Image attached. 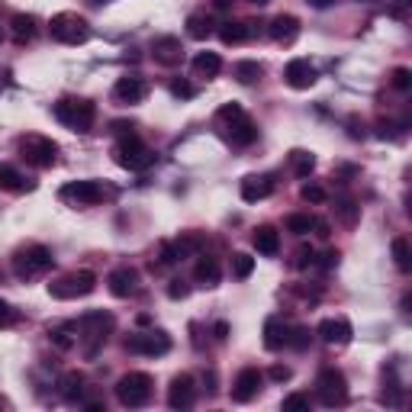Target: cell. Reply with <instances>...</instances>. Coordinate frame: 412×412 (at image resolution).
<instances>
[{
  "mask_svg": "<svg viewBox=\"0 0 412 412\" xmlns=\"http://www.w3.org/2000/svg\"><path fill=\"white\" fill-rule=\"evenodd\" d=\"M62 200L74 203V206H94L104 200V187L97 181H71L62 187Z\"/></svg>",
  "mask_w": 412,
  "mask_h": 412,
  "instance_id": "30bf717a",
  "label": "cell"
},
{
  "mask_svg": "<svg viewBox=\"0 0 412 412\" xmlns=\"http://www.w3.org/2000/svg\"><path fill=\"white\" fill-rule=\"evenodd\" d=\"M335 210H338V216H342L345 222L358 220V206H354V200H348V197H345V200H338V206H335Z\"/></svg>",
  "mask_w": 412,
  "mask_h": 412,
  "instance_id": "60d3db41",
  "label": "cell"
},
{
  "mask_svg": "<svg viewBox=\"0 0 412 412\" xmlns=\"http://www.w3.org/2000/svg\"><path fill=\"white\" fill-rule=\"evenodd\" d=\"M193 277L206 287H216L222 277V267H220V258H213V254H200L197 258V267H193Z\"/></svg>",
  "mask_w": 412,
  "mask_h": 412,
  "instance_id": "cb8c5ba5",
  "label": "cell"
},
{
  "mask_svg": "<svg viewBox=\"0 0 412 412\" xmlns=\"http://www.w3.org/2000/svg\"><path fill=\"white\" fill-rule=\"evenodd\" d=\"M74 329H81V332L88 335V338H94V345L100 348V342H106V335L113 329V316L110 313H104V309H94V313H84L81 316V322L74 325Z\"/></svg>",
  "mask_w": 412,
  "mask_h": 412,
  "instance_id": "7c38bea8",
  "label": "cell"
},
{
  "mask_svg": "<svg viewBox=\"0 0 412 412\" xmlns=\"http://www.w3.org/2000/svg\"><path fill=\"white\" fill-rule=\"evenodd\" d=\"M316 68L306 62V58H293V62L283 68V81H287L293 90H306V88H313L316 84Z\"/></svg>",
  "mask_w": 412,
  "mask_h": 412,
  "instance_id": "9a60e30c",
  "label": "cell"
},
{
  "mask_svg": "<svg viewBox=\"0 0 412 412\" xmlns=\"http://www.w3.org/2000/svg\"><path fill=\"white\" fill-rule=\"evenodd\" d=\"M290 167H293V174L297 177H309L313 174V167H316V155L306 149H293L290 151Z\"/></svg>",
  "mask_w": 412,
  "mask_h": 412,
  "instance_id": "83f0119b",
  "label": "cell"
},
{
  "mask_svg": "<svg viewBox=\"0 0 412 412\" xmlns=\"http://www.w3.org/2000/svg\"><path fill=\"white\" fill-rule=\"evenodd\" d=\"M17 322V309L10 306L7 299H0V329H3V325H13Z\"/></svg>",
  "mask_w": 412,
  "mask_h": 412,
  "instance_id": "ee69618b",
  "label": "cell"
},
{
  "mask_svg": "<svg viewBox=\"0 0 412 412\" xmlns=\"http://www.w3.org/2000/svg\"><path fill=\"white\" fill-rule=\"evenodd\" d=\"M19 151L35 167H52L55 158H58V145L52 139H45V135H23L19 139Z\"/></svg>",
  "mask_w": 412,
  "mask_h": 412,
  "instance_id": "52a82bcc",
  "label": "cell"
},
{
  "mask_svg": "<svg viewBox=\"0 0 412 412\" xmlns=\"http://www.w3.org/2000/svg\"><path fill=\"white\" fill-rule=\"evenodd\" d=\"M213 335H216L220 342H226V338H229V322H216V325H213Z\"/></svg>",
  "mask_w": 412,
  "mask_h": 412,
  "instance_id": "f907efd6",
  "label": "cell"
},
{
  "mask_svg": "<svg viewBox=\"0 0 412 412\" xmlns=\"http://www.w3.org/2000/svg\"><path fill=\"white\" fill-rule=\"evenodd\" d=\"M252 271H254V258H252V254H245V252L232 254V277H236V281H248Z\"/></svg>",
  "mask_w": 412,
  "mask_h": 412,
  "instance_id": "1f68e13d",
  "label": "cell"
},
{
  "mask_svg": "<svg viewBox=\"0 0 412 412\" xmlns=\"http://www.w3.org/2000/svg\"><path fill=\"white\" fill-rule=\"evenodd\" d=\"M264 68L261 62H238L236 65V78L242 81V84H254V81H261Z\"/></svg>",
  "mask_w": 412,
  "mask_h": 412,
  "instance_id": "e575fe53",
  "label": "cell"
},
{
  "mask_svg": "<svg viewBox=\"0 0 412 412\" xmlns=\"http://www.w3.org/2000/svg\"><path fill=\"white\" fill-rule=\"evenodd\" d=\"M126 351H132V354H149V358H161V354L171 351V338H167V332H155V329H151V332L126 338Z\"/></svg>",
  "mask_w": 412,
  "mask_h": 412,
  "instance_id": "9c48e42d",
  "label": "cell"
},
{
  "mask_svg": "<svg viewBox=\"0 0 412 412\" xmlns=\"http://www.w3.org/2000/svg\"><path fill=\"white\" fill-rule=\"evenodd\" d=\"M90 3H106V0H90Z\"/></svg>",
  "mask_w": 412,
  "mask_h": 412,
  "instance_id": "11a10c76",
  "label": "cell"
},
{
  "mask_svg": "<svg viewBox=\"0 0 412 412\" xmlns=\"http://www.w3.org/2000/svg\"><path fill=\"white\" fill-rule=\"evenodd\" d=\"M151 55H155L158 65L174 68V65L184 62V45H181V39H174V35H161V39H155V45H151Z\"/></svg>",
  "mask_w": 412,
  "mask_h": 412,
  "instance_id": "2e32d148",
  "label": "cell"
},
{
  "mask_svg": "<svg viewBox=\"0 0 412 412\" xmlns=\"http://www.w3.org/2000/svg\"><path fill=\"white\" fill-rule=\"evenodd\" d=\"M49 338H52V342L58 345V348H62V351L74 348V342H78V338L71 335V325H62V329H52V332H49Z\"/></svg>",
  "mask_w": 412,
  "mask_h": 412,
  "instance_id": "8d00e7d4",
  "label": "cell"
},
{
  "mask_svg": "<svg viewBox=\"0 0 412 412\" xmlns=\"http://www.w3.org/2000/svg\"><path fill=\"white\" fill-rule=\"evenodd\" d=\"M267 377H271L274 384H287V380L293 377V370H290L287 364H274V368H271V374H267Z\"/></svg>",
  "mask_w": 412,
  "mask_h": 412,
  "instance_id": "f6af8a7d",
  "label": "cell"
},
{
  "mask_svg": "<svg viewBox=\"0 0 412 412\" xmlns=\"http://www.w3.org/2000/svg\"><path fill=\"white\" fill-rule=\"evenodd\" d=\"M393 261H396L399 271H412V248H409V242H406L403 236L393 238Z\"/></svg>",
  "mask_w": 412,
  "mask_h": 412,
  "instance_id": "d6a6232c",
  "label": "cell"
},
{
  "mask_svg": "<svg viewBox=\"0 0 412 412\" xmlns=\"http://www.w3.org/2000/svg\"><path fill=\"white\" fill-rule=\"evenodd\" d=\"M49 33H52L55 42H65V45H81L90 39L88 19L78 17V13H58V17H52Z\"/></svg>",
  "mask_w": 412,
  "mask_h": 412,
  "instance_id": "277c9868",
  "label": "cell"
},
{
  "mask_svg": "<svg viewBox=\"0 0 412 412\" xmlns=\"http://www.w3.org/2000/svg\"><path fill=\"white\" fill-rule=\"evenodd\" d=\"M309 342H313V332H309L306 325H297V329H290V338H287L290 348L303 351V348H309Z\"/></svg>",
  "mask_w": 412,
  "mask_h": 412,
  "instance_id": "d590c367",
  "label": "cell"
},
{
  "mask_svg": "<svg viewBox=\"0 0 412 412\" xmlns=\"http://www.w3.org/2000/svg\"><path fill=\"white\" fill-rule=\"evenodd\" d=\"M274 190V181L271 177H264V174H252L242 181V200L245 203H258L264 200V197H271Z\"/></svg>",
  "mask_w": 412,
  "mask_h": 412,
  "instance_id": "7402d4cb",
  "label": "cell"
},
{
  "mask_svg": "<svg viewBox=\"0 0 412 412\" xmlns=\"http://www.w3.org/2000/svg\"><path fill=\"white\" fill-rule=\"evenodd\" d=\"M167 297H171V299H187V297H190V283L171 281V283H167Z\"/></svg>",
  "mask_w": 412,
  "mask_h": 412,
  "instance_id": "b9f144b4",
  "label": "cell"
},
{
  "mask_svg": "<svg viewBox=\"0 0 412 412\" xmlns=\"http://www.w3.org/2000/svg\"><path fill=\"white\" fill-rule=\"evenodd\" d=\"M309 406H313L309 393H290V396H283V409H309Z\"/></svg>",
  "mask_w": 412,
  "mask_h": 412,
  "instance_id": "74e56055",
  "label": "cell"
},
{
  "mask_svg": "<svg viewBox=\"0 0 412 412\" xmlns=\"http://www.w3.org/2000/svg\"><path fill=\"white\" fill-rule=\"evenodd\" d=\"M299 35V19L293 13H281V17L271 19V39L281 45H290Z\"/></svg>",
  "mask_w": 412,
  "mask_h": 412,
  "instance_id": "ffe728a7",
  "label": "cell"
},
{
  "mask_svg": "<svg viewBox=\"0 0 412 412\" xmlns=\"http://www.w3.org/2000/svg\"><path fill=\"white\" fill-rule=\"evenodd\" d=\"M52 264H55V258L45 245H29V248H23V252H17V258H13V267H17L19 277L42 274V271H49Z\"/></svg>",
  "mask_w": 412,
  "mask_h": 412,
  "instance_id": "ba28073f",
  "label": "cell"
},
{
  "mask_svg": "<svg viewBox=\"0 0 412 412\" xmlns=\"http://www.w3.org/2000/svg\"><path fill=\"white\" fill-rule=\"evenodd\" d=\"M390 84H393L396 90H409L412 88V71L409 68H396L393 78H390Z\"/></svg>",
  "mask_w": 412,
  "mask_h": 412,
  "instance_id": "ab89813d",
  "label": "cell"
},
{
  "mask_svg": "<svg viewBox=\"0 0 412 412\" xmlns=\"http://www.w3.org/2000/svg\"><path fill=\"white\" fill-rule=\"evenodd\" d=\"M316 393L322 406H342L348 399V380L338 368H322L316 380Z\"/></svg>",
  "mask_w": 412,
  "mask_h": 412,
  "instance_id": "8992f818",
  "label": "cell"
},
{
  "mask_svg": "<svg viewBox=\"0 0 412 412\" xmlns=\"http://www.w3.org/2000/svg\"><path fill=\"white\" fill-rule=\"evenodd\" d=\"M299 193H303V200H306V203H325V200H329L325 187H319V184H306Z\"/></svg>",
  "mask_w": 412,
  "mask_h": 412,
  "instance_id": "f35d334b",
  "label": "cell"
},
{
  "mask_svg": "<svg viewBox=\"0 0 412 412\" xmlns=\"http://www.w3.org/2000/svg\"><path fill=\"white\" fill-rule=\"evenodd\" d=\"M242 113H245V110H242V104H222L216 116H220V120H236V116H242Z\"/></svg>",
  "mask_w": 412,
  "mask_h": 412,
  "instance_id": "7dc6e473",
  "label": "cell"
},
{
  "mask_svg": "<svg viewBox=\"0 0 412 412\" xmlns=\"http://www.w3.org/2000/svg\"><path fill=\"white\" fill-rule=\"evenodd\" d=\"M338 258H342V254L335 252V248H332V252H325L322 254V267H325V271H329V267H335V264H338Z\"/></svg>",
  "mask_w": 412,
  "mask_h": 412,
  "instance_id": "681fc988",
  "label": "cell"
},
{
  "mask_svg": "<svg viewBox=\"0 0 412 412\" xmlns=\"http://www.w3.org/2000/svg\"><path fill=\"white\" fill-rule=\"evenodd\" d=\"M213 3H216V7H220V10H226L229 3H232V0H213Z\"/></svg>",
  "mask_w": 412,
  "mask_h": 412,
  "instance_id": "816d5d0a",
  "label": "cell"
},
{
  "mask_svg": "<svg viewBox=\"0 0 412 412\" xmlns=\"http://www.w3.org/2000/svg\"><path fill=\"white\" fill-rule=\"evenodd\" d=\"M0 190H29V184H26V177L19 174L17 167L3 165L0 167Z\"/></svg>",
  "mask_w": 412,
  "mask_h": 412,
  "instance_id": "4dcf8cb0",
  "label": "cell"
},
{
  "mask_svg": "<svg viewBox=\"0 0 412 412\" xmlns=\"http://www.w3.org/2000/svg\"><path fill=\"white\" fill-rule=\"evenodd\" d=\"M97 290V277L90 271H74V274H65L58 281L49 283V293L55 299H78V297H90Z\"/></svg>",
  "mask_w": 412,
  "mask_h": 412,
  "instance_id": "5b68a950",
  "label": "cell"
},
{
  "mask_svg": "<svg viewBox=\"0 0 412 412\" xmlns=\"http://www.w3.org/2000/svg\"><path fill=\"white\" fill-rule=\"evenodd\" d=\"M58 393H62V399H68V403H81V399H84V377H81L78 370L62 374V380H58Z\"/></svg>",
  "mask_w": 412,
  "mask_h": 412,
  "instance_id": "d4e9b609",
  "label": "cell"
},
{
  "mask_svg": "<svg viewBox=\"0 0 412 412\" xmlns=\"http://www.w3.org/2000/svg\"><path fill=\"white\" fill-rule=\"evenodd\" d=\"M113 97H116V104H126V106H132V104H142L145 97H149V84L142 78H120L116 81V88H113Z\"/></svg>",
  "mask_w": 412,
  "mask_h": 412,
  "instance_id": "e0dca14e",
  "label": "cell"
},
{
  "mask_svg": "<svg viewBox=\"0 0 412 412\" xmlns=\"http://www.w3.org/2000/svg\"><path fill=\"white\" fill-rule=\"evenodd\" d=\"M216 33H220V39L226 45H238V42H245L248 35H252V29H248V23H242V19H226Z\"/></svg>",
  "mask_w": 412,
  "mask_h": 412,
  "instance_id": "484cf974",
  "label": "cell"
},
{
  "mask_svg": "<svg viewBox=\"0 0 412 412\" xmlns=\"http://www.w3.org/2000/svg\"><path fill=\"white\" fill-rule=\"evenodd\" d=\"M252 245L258 254H267V258H271V254L281 252V236H277L274 226H258L252 236Z\"/></svg>",
  "mask_w": 412,
  "mask_h": 412,
  "instance_id": "603a6c76",
  "label": "cell"
},
{
  "mask_svg": "<svg viewBox=\"0 0 412 412\" xmlns=\"http://www.w3.org/2000/svg\"><path fill=\"white\" fill-rule=\"evenodd\" d=\"M106 287H110V293L120 299L132 297L135 290H139V271H132V267H116L110 277H106Z\"/></svg>",
  "mask_w": 412,
  "mask_h": 412,
  "instance_id": "ac0fdd59",
  "label": "cell"
},
{
  "mask_svg": "<svg viewBox=\"0 0 412 412\" xmlns=\"http://www.w3.org/2000/svg\"><path fill=\"white\" fill-rule=\"evenodd\" d=\"M171 94H174V97H184V100H190V97L197 94V88H193V84H187V81H171Z\"/></svg>",
  "mask_w": 412,
  "mask_h": 412,
  "instance_id": "7bdbcfd3",
  "label": "cell"
},
{
  "mask_svg": "<svg viewBox=\"0 0 412 412\" xmlns=\"http://www.w3.org/2000/svg\"><path fill=\"white\" fill-rule=\"evenodd\" d=\"M248 3H254V7H264V3H271V0H248Z\"/></svg>",
  "mask_w": 412,
  "mask_h": 412,
  "instance_id": "db71d44e",
  "label": "cell"
},
{
  "mask_svg": "<svg viewBox=\"0 0 412 412\" xmlns=\"http://www.w3.org/2000/svg\"><path fill=\"white\" fill-rule=\"evenodd\" d=\"M261 384H264V374L258 368H242L238 370L236 384H232V399L236 403H252L254 396L261 393Z\"/></svg>",
  "mask_w": 412,
  "mask_h": 412,
  "instance_id": "8fae6325",
  "label": "cell"
},
{
  "mask_svg": "<svg viewBox=\"0 0 412 412\" xmlns=\"http://www.w3.org/2000/svg\"><path fill=\"white\" fill-rule=\"evenodd\" d=\"M193 71H197L200 78H216L222 71V58L216 52H200L193 58Z\"/></svg>",
  "mask_w": 412,
  "mask_h": 412,
  "instance_id": "4316f807",
  "label": "cell"
},
{
  "mask_svg": "<svg viewBox=\"0 0 412 412\" xmlns=\"http://www.w3.org/2000/svg\"><path fill=\"white\" fill-rule=\"evenodd\" d=\"M10 26H13V39H17V42H29V39L35 35V17L17 13V17L10 19Z\"/></svg>",
  "mask_w": 412,
  "mask_h": 412,
  "instance_id": "f1b7e54d",
  "label": "cell"
},
{
  "mask_svg": "<svg viewBox=\"0 0 412 412\" xmlns=\"http://www.w3.org/2000/svg\"><path fill=\"white\" fill-rule=\"evenodd\" d=\"M193 396H197V386H193L190 374H177L167 386V406L171 409H190L193 406Z\"/></svg>",
  "mask_w": 412,
  "mask_h": 412,
  "instance_id": "5bb4252c",
  "label": "cell"
},
{
  "mask_svg": "<svg viewBox=\"0 0 412 412\" xmlns=\"http://www.w3.org/2000/svg\"><path fill=\"white\" fill-rule=\"evenodd\" d=\"M290 338V325L281 316H271L264 322V348L267 351H281Z\"/></svg>",
  "mask_w": 412,
  "mask_h": 412,
  "instance_id": "44dd1931",
  "label": "cell"
},
{
  "mask_svg": "<svg viewBox=\"0 0 412 412\" xmlns=\"http://www.w3.org/2000/svg\"><path fill=\"white\" fill-rule=\"evenodd\" d=\"M332 0H313V7H329Z\"/></svg>",
  "mask_w": 412,
  "mask_h": 412,
  "instance_id": "f5cc1de1",
  "label": "cell"
},
{
  "mask_svg": "<svg viewBox=\"0 0 412 412\" xmlns=\"http://www.w3.org/2000/svg\"><path fill=\"white\" fill-rule=\"evenodd\" d=\"M132 129H135V126L126 123V120H116V123H113V132H116V135H132Z\"/></svg>",
  "mask_w": 412,
  "mask_h": 412,
  "instance_id": "c3c4849f",
  "label": "cell"
},
{
  "mask_svg": "<svg viewBox=\"0 0 412 412\" xmlns=\"http://www.w3.org/2000/svg\"><path fill=\"white\" fill-rule=\"evenodd\" d=\"M113 161L120 167H126V171H145V167L155 165V151L132 132V135L120 139V145L113 149Z\"/></svg>",
  "mask_w": 412,
  "mask_h": 412,
  "instance_id": "7a4b0ae2",
  "label": "cell"
},
{
  "mask_svg": "<svg viewBox=\"0 0 412 412\" xmlns=\"http://www.w3.org/2000/svg\"><path fill=\"white\" fill-rule=\"evenodd\" d=\"M187 35H190V39H210L213 19L206 17V13H193V17H187Z\"/></svg>",
  "mask_w": 412,
  "mask_h": 412,
  "instance_id": "f546056e",
  "label": "cell"
},
{
  "mask_svg": "<svg viewBox=\"0 0 412 412\" xmlns=\"http://www.w3.org/2000/svg\"><path fill=\"white\" fill-rule=\"evenodd\" d=\"M226 139L232 142V145H238V149H245V145H252V142L258 139V126H254L252 120L242 113V116L232 120V126H229V132H226Z\"/></svg>",
  "mask_w": 412,
  "mask_h": 412,
  "instance_id": "d6986e66",
  "label": "cell"
},
{
  "mask_svg": "<svg viewBox=\"0 0 412 412\" xmlns=\"http://www.w3.org/2000/svg\"><path fill=\"white\" fill-rule=\"evenodd\" d=\"M0 406H3V399H0Z\"/></svg>",
  "mask_w": 412,
  "mask_h": 412,
  "instance_id": "9f6ffc18",
  "label": "cell"
},
{
  "mask_svg": "<svg viewBox=\"0 0 412 412\" xmlns=\"http://www.w3.org/2000/svg\"><path fill=\"white\" fill-rule=\"evenodd\" d=\"M316 335L322 338L325 345L345 348V345L351 342V335H354V329H351V322H348V319H322V322L316 325Z\"/></svg>",
  "mask_w": 412,
  "mask_h": 412,
  "instance_id": "4fadbf2b",
  "label": "cell"
},
{
  "mask_svg": "<svg viewBox=\"0 0 412 412\" xmlns=\"http://www.w3.org/2000/svg\"><path fill=\"white\" fill-rule=\"evenodd\" d=\"M55 120L74 132H88L97 120V106L84 97H65V100L55 104Z\"/></svg>",
  "mask_w": 412,
  "mask_h": 412,
  "instance_id": "6da1fadb",
  "label": "cell"
},
{
  "mask_svg": "<svg viewBox=\"0 0 412 412\" xmlns=\"http://www.w3.org/2000/svg\"><path fill=\"white\" fill-rule=\"evenodd\" d=\"M116 399L126 406V409H139L151 399V377L145 370H129L116 380Z\"/></svg>",
  "mask_w": 412,
  "mask_h": 412,
  "instance_id": "3957f363",
  "label": "cell"
},
{
  "mask_svg": "<svg viewBox=\"0 0 412 412\" xmlns=\"http://www.w3.org/2000/svg\"><path fill=\"white\" fill-rule=\"evenodd\" d=\"M313 216L309 213H290L287 220H283V226H287V232H293V236H306L309 229H313Z\"/></svg>",
  "mask_w": 412,
  "mask_h": 412,
  "instance_id": "836d02e7",
  "label": "cell"
},
{
  "mask_svg": "<svg viewBox=\"0 0 412 412\" xmlns=\"http://www.w3.org/2000/svg\"><path fill=\"white\" fill-rule=\"evenodd\" d=\"M293 264H297V267H309V264H316V252L303 245V248L297 252V261H293Z\"/></svg>",
  "mask_w": 412,
  "mask_h": 412,
  "instance_id": "bcb514c9",
  "label": "cell"
}]
</instances>
